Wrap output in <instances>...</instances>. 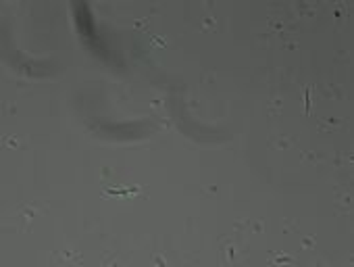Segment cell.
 Returning <instances> with one entry per match:
<instances>
[{"label": "cell", "mask_w": 354, "mask_h": 267, "mask_svg": "<svg viewBox=\"0 0 354 267\" xmlns=\"http://www.w3.org/2000/svg\"><path fill=\"white\" fill-rule=\"evenodd\" d=\"M304 96H306V115H310V92L304 90Z\"/></svg>", "instance_id": "cell-1"}]
</instances>
